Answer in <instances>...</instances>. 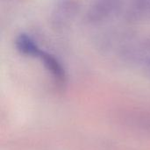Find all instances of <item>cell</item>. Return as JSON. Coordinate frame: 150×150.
Listing matches in <instances>:
<instances>
[{
	"instance_id": "6da1fadb",
	"label": "cell",
	"mask_w": 150,
	"mask_h": 150,
	"mask_svg": "<svg viewBox=\"0 0 150 150\" xmlns=\"http://www.w3.org/2000/svg\"><path fill=\"white\" fill-rule=\"evenodd\" d=\"M128 117V123L134 127L150 134V114L147 112H136Z\"/></svg>"
},
{
	"instance_id": "7a4b0ae2",
	"label": "cell",
	"mask_w": 150,
	"mask_h": 150,
	"mask_svg": "<svg viewBox=\"0 0 150 150\" xmlns=\"http://www.w3.org/2000/svg\"><path fill=\"white\" fill-rule=\"evenodd\" d=\"M18 49L24 54H35L38 53V48L36 45L29 38L25 36H21L17 41Z\"/></svg>"
}]
</instances>
